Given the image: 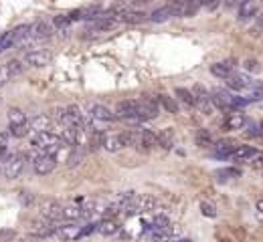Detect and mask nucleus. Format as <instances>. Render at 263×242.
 Listing matches in <instances>:
<instances>
[{
	"label": "nucleus",
	"mask_w": 263,
	"mask_h": 242,
	"mask_svg": "<svg viewBox=\"0 0 263 242\" xmlns=\"http://www.w3.org/2000/svg\"><path fill=\"white\" fill-rule=\"evenodd\" d=\"M257 26H263V14L257 18Z\"/></svg>",
	"instance_id": "8fccbe9b"
},
{
	"label": "nucleus",
	"mask_w": 263,
	"mask_h": 242,
	"mask_svg": "<svg viewBox=\"0 0 263 242\" xmlns=\"http://www.w3.org/2000/svg\"><path fill=\"white\" fill-rule=\"evenodd\" d=\"M174 95H176V101H180L184 107L194 109V95H192L190 89H186V87H176V89H174Z\"/></svg>",
	"instance_id": "b1692460"
},
{
	"label": "nucleus",
	"mask_w": 263,
	"mask_h": 242,
	"mask_svg": "<svg viewBox=\"0 0 263 242\" xmlns=\"http://www.w3.org/2000/svg\"><path fill=\"white\" fill-rule=\"evenodd\" d=\"M120 137L124 141V147L140 145V129H126L124 133H120Z\"/></svg>",
	"instance_id": "473e14b6"
},
{
	"label": "nucleus",
	"mask_w": 263,
	"mask_h": 242,
	"mask_svg": "<svg viewBox=\"0 0 263 242\" xmlns=\"http://www.w3.org/2000/svg\"><path fill=\"white\" fill-rule=\"evenodd\" d=\"M6 67H8V71H10V75H12V79L14 77H18V75H22V71H24V63L20 59H10L8 63H6Z\"/></svg>",
	"instance_id": "4c0bfd02"
},
{
	"label": "nucleus",
	"mask_w": 263,
	"mask_h": 242,
	"mask_svg": "<svg viewBox=\"0 0 263 242\" xmlns=\"http://www.w3.org/2000/svg\"><path fill=\"white\" fill-rule=\"evenodd\" d=\"M55 30H57V28L53 26V20H51V22H49V20H39V22L33 26L31 37H33L35 41H47V39L53 37Z\"/></svg>",
	"instance_id": "4468645a"
},
{
	"label": "nucleus",
	"mask_w": 263,
	"mask_h": 242,
	"mask_svg": "<svg viewBox=\"0 0 263 242\" xmlns=\"http://www.w3.org/2000/svg\"><path fill=\"white\" fill-rule=\"evenodd\" d=\"M103 14V8L99 4H91V6H83V8H77L73 12H69V16L75 20H97L99 16Z\"/></svg>",
	"instance_id": "9b49d317"
},
{
	"label": "nucleus",
	"mask_w": 263,
	"mask_h": 242,
	"mask_svg": "<svg viewBox=\"0 0 263 242\" xmlns=\"http://www.w3.org/2000/svg\"><path fill=\"white\" fill-rule=\"evenodd\" d=\"M16 45V39H14V30H6V33L0 35V53H4L8 49H12Z\"/></svg>",
	"instance_id": "72a5a7b5"
},
{
	"label": "nucleus",
	"mask_w": 263,
	"mask_h": 242,
	"mask_svg": "<svg viewBox=\"0 0 263 242\" xmlns=\"http://www.w3.org/2000/svg\"><path fill=\"white\" fill-rule=\"evenodd\" d=\"M140 145L142 149H154V147H160L158 143V133H154L152 129H140Z\"/></svg>",
	"instance_id": "aec40b11"
},
{
	"label": "nucleus",
	"mask_w": 263,
	"mask_h": 242,
	"mask_svg": "<svg viewBox=\"0 0 263 242\" xmlns=\"http://www.w3.org/2000/svg\"><path fill=\"white\" fill-rule=\"evenodd\" d=\"M247 123V117L243 111L235 109V111H231L227 117H225V127L227 129H233V131H237V129H243Z\"/></svg>",
	"instance_id": "dca6fc26"
},
{
	"label": "nucleus",
	"mask_w": 263,
	"mask_h": 242,
	"mask_svg": "<svg viewBox=\"0 0 263 242\" xmlns=\"http://www.w3.org/2000/svg\"><path fill=\"white\" fill-rule=\"evenodd\" d=\"M257 210L263 212V200H257Z\"/></svg>",
	"instance_id": "de8ad7c7"
},
{
	"label": "nucleus",
	"mask_w": 263,
	"mask_h": 242,
	"mask_svg": "<svg viewBox=\"0 0 263 242\" xmlns=\"http://www.w3.org/2000/svg\"><path fill=\"white\" fill-rule=\"evenodd\" d=\"M120 18H122V22H128V24H140L148 18V14L140 12V10H130V12H122Z\"/></svg>",
	"instance_id": "c756f323"
},
{
	"label": "nucleus",
	"mask_w": 263,
	"mask_h": 242,
	"mask_svg": "<svg viewBox=\"0 0 263 242\" xmlns=\"http://www.w3.org/2000/svg\"><path fill=\"white\" fill-rule=\"evenodd\" d=\"M55 236L61 238L63 242H73V240L81 238V226H77L75 222H59Z\"/></svg>",
	"instance_id": "1a4fd4ad"
},
{
	"label": "nucleus",
	"mask_w": 263,
	"mask_h": 242,
	"mask_svg": "<svg viewBox=\"0 0 263 242\" xmlns=\"http://www.w3.org/2000/svg\"><path fill=\"white\" fill-rule=\"evenodd\" d=\"M255 147H251V145H237V149L233 151V156H231V160H235V162H249L251 160V156L255 154Z\"/></svg>",
	"instance_id": "bb28decb"
},
{
	"label": "nucleus",
	"mask_w": 263,
	"mask_h": 242,
	"mask_svg": "<svg viewBox=\"0 0 263 242\" xmlns=\"http://www.w3.org/2000/svg\"><path fill=\"white\" fill-rule=\"evenodd\" d=\"M217 176H219L221 180L239 178V176H241V170H237V168H223V170H217Z\"/></svg>",
	"instance_id": "ea45409f"
},
{
	"label": "nucleus",
	"mask_w": 263,
	"mask_h": 242,
	"mask_svg": "<svg viewBox=\"0 0 263 242\" xmlns=\"http://www.w3.org/2000/svg\"><path fill=\"white\" fill-rule=\"evenodd\" d=\"M172 16H174V12H172L170 4H164V6L156 8V10L152 12V14H148V20H152V22L160 24V22H166V20H170Z\"/></svg>",
	"instance_id": "393cba45"
},
{
	"label": "nucleus",
	"mask_w": 263,
	"mask_h": 242,
	"mask_svg": "<svg viewBox=\"0 0 263 242\" xmlns=\"http://www.w3.org/2000/svg\"><path fill=\"white\" fill-rule=\"evenodd\" d=\"M71 22H73V18L69 14H57V16H53V26L57 30H67L71 26Z\"/></svg>",
	"instance_id": "c9c22d12"
},
{
	"label": "nucleus",
	"mask_w": 263,
	"mask_h": 242,
	"mask_svg": "<svg viewBox=\"0 0 263 242\" xmlns=\"http://www.w3.org/2000/svg\"><path fill=\"white\" fill-rule=\"evenodd\" d=\"M200 2H202V6H209V4L213 2V0H200Z\"/></svg>",
	"instance_id": "09e8293b"
},
{
	"label": "nucleus",
	"mask_w": 263,
	"mask_h": 242,
	"mask_svg": "<svg viewBox=\"0 0 263 242\" xmlns=\"http://www.w3.org/2000/svg\"><path fill=\"white\" fill-rule=\"evenodd\" d=\"M176 242H192V240H188V238H182V240H176Z\"/></svg>",
	"instance_id": "864d4df0"
},
{
	"label": "nucleus",
	"mask_w": 263,
	"mask_h": 242,
	"mask_svg": "<svg viewBox=\"0 0 263 242\" xmlns=\"http://www.w3.org/2000/svg\"><path fill=\"white\" fill-rule=\"evenodd\" d=\"M81 220V204L63 206V222H77Z\"/></svg>",
	"instance_id": "c85d7f7f"
},
{
	"label": "nucleus",
	"mask_w": 263,
	"mask_h": 242,
	"mask_svg": "<svg viewBox=\"0 0 263 242\" xmlns=\"http://www.w3.org/2000/svg\"><path fill=\"white\" fill-rule=\"evenodd\" d=\"M101 147L105 151H109V154H113V151H120L124 147V141L120 137V133H109V131H103L101 135Z\"/></svg>",
	"instance_id": "2eb2a0df"
},
{
	"label": "nucleus",
	"mask_w": 263,
	"mask_h": 242,
	"mask_svg": "<svg viewBox=\"0 0 263 242\" xmlns=\"http://www.w3.org/2000/svg\"><path fill=\"white\" fill-rule=\"evenodd\" d=\"M134 103H136L140 121L142 119H156L160 113V105L154 97H140V99H134Z\"/></svg>",
	"instance_id": "39448f33"
},
{
	"label": "nucleus",
	"mask_w": 263,
	"mask_h": 242,
	"mask_svg": "<svg viewBox=\"0 0 263 242\" xmlns=\"http://www.w3.org/2000/svg\"><path fill=\"white\" fill-rule=\"evenodd\" d=\"M158 143H160V147H164V149H170L172 145H174V129H162L160 133H158Z\"/></svg>",
	"instance_id": "f704fd0d"
},
{
	"label": "nucleus",
	"mask_w": 263,
	"mask_h": 242,
	"mask_svg": "<svg viewBox=\"0 0 263 242\" xmlns=\"http://www.w3.org/2000/svg\"><path fill=\"white\" fill-rule=\"evenodd\" d=\"M188 0H168V4H172V6H178V4H186Z\"/></svg>",
	"instance_id": "49530a36"
},
{
	"label": "nucleus",
	"mask_w": 263,
	"mask_h": 242,
	"mask_svg": "<svg viewBox=\"0 0 263 242\" xmlns=\"http://www.w3.org/2000/svg\"><path fill=\"white\" fill-rule=\"evenodd\" d=\"M51 60V53L49 51H28L24 57H22V63L26 67H35V69H43L49 65Z\"/></svg>",
	"instance_id": "423d86ee"
},
{
	"label": "nucleus",
	"mask_w": 263,
	"mask_h": 242,
	"mask_svg": "<svg viewBox=\"0 0 263 242\" xmlns=\"http://www.w3.org/2000/svg\"><path fill=\"white\" fill-rule=\"evenodd\" d=\"M41 218L55 222V224L63 222V206L59 202H45L41 206Z\"/></svg>",
	"instance_id": "6e6552de"
},
{
	"label": "nucleus",
	"mask_w": 263,
	"mask_h": 242,
	"mask_svg": "<svg viewBox=\"0 0 263 242\" xmlns=\"http://www.w3.org/2000/svg\"><path fill=\"white\" fill-rule=\"evenodd\" d=\"M95 230H97V222H89V224H85V226L81 228V238H83V236L93 234Z\"/></svg>",
	"instance_id": "c03bdc74"
},
{
	"label": "nucleus",
	"mask_w": 263,
	"mask_h": 242,
	"mask_svg": "<svg viewBox=\"0 0 263 242\" xmlns=\"http://www.w3.org/2000/svg\"><path fill=\"white\" fill-rule=\"evenodd\" d=\"M91 119H95V121H113L115 113L109 107L97 103V105H91Z\"/></svg>",
	"instance_id": "5701e85b"
},
{
	"label": "nucleus",
	"mask_w": 263,
	"mask_h": 242,
	"mask_svg": "<svg viewBox=\"0 0 263 242\" xmlns=\"http://www.w3.org/2000/svg\"><path fill=\"white\" fill-rule=\"evenodd\" d=\"M24 156L22 154H8L0 160V174H2L6 180H14L22 174L24 170Z\"/></svg>",
	"instance_id": "f03ea898"
},
{
	"label": "nucleus",
	"mask_w": 263,
	"mask_h": 242,
	"mask_svg": "<svg viewBox=\"0 0 263 242\" xmlns=\"http://www.w3.org/2000/svg\"><path fill=\"white\" fill-rule=\"evenodd\" d=\"M251 85H253V79L247 77V75H237V73H233V75L227 79V87L233 89V91H249Z\"/></svg>",
	"instance_id": "f3484780"
},
{
	"label": "nucleus",
	"mask_w": 263,
	"mask_h": 242,
	"mask_svg": "<svg viewBox=\"0 0 263 242\" xmlns=\"http://www.w3.org/2000/svg\"><path fill=\"white\" fill-rule=\"evenodd\" d=\"M115 117L124 119V121H140L134 99H124V101H120L118 105H115Z\"/></svg>",
	"instance_id": "9d476101"
},
{
	"label": "nucleus",
	"mask_w": 263,
	"mask_h": 242,
	"mask_svg": "<svg viewBox=\"0 0 263 242\" xmlns=\"http://www.w3.org/2000/svg\"><path fill=\"white\" fill-rule=\"evenodd\" d=\"M235 149H237V143L231 141V139H221L213 145V151H215L217 158H231Z\"/></svg>",
	"instance_id": "6ab92c4d"
},
{
	"label": "nucleus",
	"mask_w": 263,
	"mask_h": 242,
	"mask_svg": "<svg viewBox=\"0 0 263 242\" xmlns=\"http://www.w3.org/2000/svg\"><path fill=\"white\" fill-rule=\"evenodd\" d=\"M211 73L217 79H229L233 75V60H221V63H213L211 65Z\"/></svg>",
	"instance_id": "412c9836"
},
{
	"label": "nucleus",
	"mask_w": 263,
	"mask_h": 242,
	"mask_svg": "<svg viewBox=\"0 0 263 242\" xmlns=\"http://www.w3.org/2000/svg\"><path fill=\"white\" fill-rule=\"evenodd\" d=\"M211 97H213V105L217 109H223V111L235 109V95H231L225 89H213Z\"/></svg>",
	"instance_id": "0eeeda50"
},
{
	"label": "nucleus",
	"mask_w": 263,
	"mask_h": 242,
	"mask_svg": "<svg viewBox=\"0 0 263 242\" xmlns=\"http://www.w3.org/2000/svg\"><path fill=\"white\" fill-rule=\"evenodd\" d=\"M154 99L158 101V105H160L166 113H170V115H176V113H178V101H176V97H170V95H166V93H160V95H156Z\"/></svg>",
	"instance_id": "4be33fe9"
},
{
	"label": "nucleus",
	"mask_w": 263,
	"mask_h": 242,
	"mask_svg": "<svg viewBox=\"0 0 263 242\" xmlns=\"http://www.w3.org/2000/svg\"><path fill=\"white\" fill-rule=\"evenodd\" d=\"M55 168H57V160L53 154H43L41 158H37L33 162V170L37 176H49Z\"/></svg>",
	"instance_id": "f8f14e48"
},
{
	"label": "nucleus",
	"mask_w": 263,
	"mask_h": 242,
	"mask_svg": "<svg viewBox=\"0 0 263 242\" xmlns=\"http://www.w3.org/2000/svg\"><path fill=\"white\" fill-rule=\"evenodd\" d=\"M10 81H12V75H10L8 67H6V63L0 65V87H4V85L10 83Z\"/></svg>",
	"instance_id": "79ce46f5"
},
{
	"label": "nucleus",
	"mask_w": 263,
	"mask_h": 242,
	"mask_svg": "<svg viewBox=\"0 0 263 242\" xmlns=\"http://www.w3.org/2000/svg\"><path fill=\"white\" fill-rule=\"evenodd\" d=\"M28 127L35 133H45V131H53V117L45 115V113H39L35 115L31 121H28Z\"/></svg>",
	"instance_id": "ddd939ff"
},
{
	"label": "nucleus",
	"mask_w": 263,
	"mask_h": 242,
	"mask_svg": "<svg viewBox=\"0 0 263 242\" xmlns=\"http://www.w3.org/2000/svg\"><path fill=\"white\" fill-rule=\"evenodd\" d=\"M63 139L57 135L55 131H45V133H35L33 141H31V147L41 151V154H53V149L59 145Z\"/></svg>",
	"instance_id": "7ed1b4c3"
},
{
	"label": "nucleus",
	"mask_w": 263,
	"mask_h": 242,
	"mask_svg": "<svg viewBox=\"0 0 263 242\" xmlns=\"http://www.w3.org/2000/svg\"><path fill=\"white\" fill-rule=\"evenodd\" d=\"M259 133H261V137H263V121H261V125H259Z\"/></svg>",
	"instance_id": "603ef678"
},
{
	"label": "nucleus",
	"mask_w": 263,
	"mask_h": 242,
	"mask_svg": "<svg viewBox=\"0 0 263 242\" xmlns=\"http://www.w3.org/2000/svg\"><path fill=\"white\" fill-rule=\"evenodd\" d=\"M6 117H8L10 127H12V125H26V115H24L18 107H10L8 113H6Z\"/></svg>",
	"instance_id": "7c9ffc66"
},
{
	"label": "nucleus",
	"mask_w": 263,
	"mask_h": 242,
	"mask_svg": "<svg viewBox=\"0 0 263 242\" xmlns=\"http://www.w3.org/2000/svg\"><path fill=\"white\" fill-rule=\"evenodd\" d=\"M118 230H120V224L113 218H103L101 222H97V232L103 234V236H113Z\"/></svg>",
	"instance_id": "cd10ccee"
},
{
	"label": "nucleus",
	"mask_w": 263,
	"mask_h": 242,
	"mask_svg": "<svg viewBox=\"0 0 263 242\" xmlns=\"http://www.w3.org/2000/svg\"><path fill=\"white\" fill-rule=\"evenodd\" d=\"M247 164H249L251 168H263V151H259V149H257L255 154L251 156V160H249Z\"/></svg>",
	"instance_id": "37998d69"
},
{
	"label": "nucleus",
	"mask_w": 263,
	"mask_h": 242,
	"mask_svg": "<svg viewBox=\"0 0 263 242\" xmlns=\"http://www.w3.org/2000/svg\"><path fill=\"white\" fill-rule=\"evenodd\" d=\"M194 141L198 147H213L215 145V139H213L211 131H207V129H198L194 133Z\"/></svg>",
	"instance_id": "2f4dec72"
},
{
	"label": "nucleus",
	"mask_w": 263,
	"mask_h": 242,
	"mask_svg": "<svg viewBox=\"0 0 263 242\" xmlns=\"http://www.w3.org/2000/svg\"><path fill=\"white\" fill-rule=\"evenodd\" d=\"M57 226H59V224L49 222V220H45V218H43V222L33 224L31 234H33V236H39V238H47V236H53V234L57 232Z\"/></svg>",
	"instance_id": "a211bd4d"
},
{
	"label": "nucleus",
	"mask_w": 263,
	"mask_h": 242,
	"mask_svg": "<svg viewBox=\"0 0 263 242\" xmlns=\"http://www.w3.org/2000/svg\"><path fill=\"white\" fill-rule=\"evenodd\" d=\"M190 91L194 95V109H198L202 115H211L215 111V105H213V97H211L209 91L202 85H194Z\"/></svg>",
	"instance_id": "20e7f679"
},
{
	"label": "nucleus",
	"mask_w": 263,
	"mask_h": 242,
	"mask_svg": "<svg viewBox=\"0 0 263 242\" xmlns=\"http://www.w3.org/2000/svg\"><path fill=\"white\" fill-rule=\"evenodd\" d=\"M257 12V0H241L239 4V20H247Z\"/></svg>",
	"instance_id": "a878e982"
},
{
	"label": "nucleus",
	"mask_w": 263,
	"mask_h": 242,
	"mask_svg": "<svg viewBox=\"0 0 263 242\" xmlns=\"http://www.w3.org/2000/svg\"><path fill=\"white\" fill-rule=\"evenodd\" d=\"M28 133H31V127H28V123L26 125H12L10 127V135H14V137H26Z\"/></svg>",
	"instance_id": "a19ab883"
},
{
	"label": "nucleus",
	"mask_w": 263,
	"mask_h": 242,
	"mask_svg": "<svg viewBox=\"0 0 263 242\" xmlns=\"http://www.w3.org/2000/svg\"><path fill=\"white\" fill-rule=\"evenodd\" d=\"M200 8H202V2H200V0H188V2L184 4V10H182V18L194 16Z\"/></svg>",
	"instance_id": "e433bc0d"
},
{
	"label": "nucleus",
	"mask_w": 263,
	"mask_h": 242,
	"mask_svg": "<svg viewBox=\"0 0 263 242\" xmlns=\"http://www.w3.org/2000/svg\"><path fill=\"white\" fill-rule=\"evenodd\" d=\"M158 200L152 194H134V198L130 200L128 208L124 214L126 216H136V214H146V212H152L156 210Z\"/></svg>",
	"instance_id": "f257e3e1"
},
{
	"label": "nucleus",
	"mask_w": 263,
	"mask_h": 242,
	"mask_svg": "<svg viewBox=\"0 0 263 242\" xmlns=\"http://www.w3.org/2000/svg\"><path fill=\"white\" fill-rule=\"evenodd\" d=\"M247 71H251V73H259L261 71V67H259V63H257V60H245V65H243Z\"/></svg>",
	"instance_id": "a18cd8bd"
},
{
	"label": "nucleus",
	"mask_w": 263,
	"mask_h": 242,
	"mask_svg": "<svg viewBox=\"0 0 263 242\" xmlns=\"http://www.w3.org/2000/svg\"><path fill=\"white\" fill-rule=\"evenodd\" d=\"M200 212H202V216H207V218H215V216H217V206H215L213 202L202 200V202H200Z\"/></svg>",
	"instance_id": "58836bf2"
},
{
	"label": "nucleus",
	"mask_w": 263,
	"mask_h": 242,
	"mask_svg": "<svg viewBox=\"0 0 263 242\" xmlns=\"http://www.w3.org/2000/svg\"><path fill=\"white\" fill-rule=\"evenodd\" d=\"M136 4H142V2H150V0H134Z\"/></svg>",
	"instance_id": "3c124183"
}]
</instances>
